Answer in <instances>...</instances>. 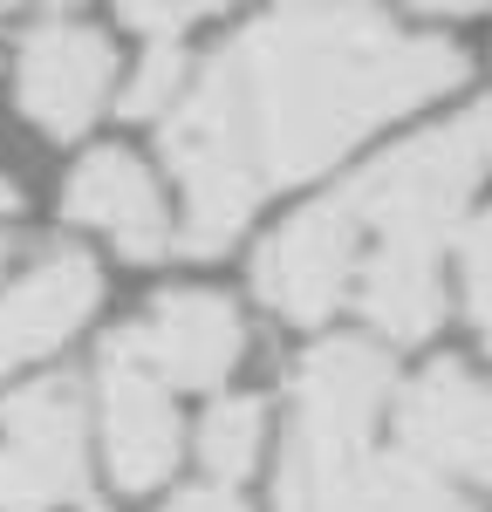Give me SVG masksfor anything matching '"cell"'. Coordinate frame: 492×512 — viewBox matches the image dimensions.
<instances>
[{
	"label": "cell",
	"mask_w": 492,
	"mask_h": 512,
	"mask_svg": "<svg viewBox=\"0 0 492 512\" xmlns=\"http://www.w3.org/2000/svg\"><path fill=\"white\" fill-rule=\"evenodd\" d=\"M465 82L445 35H404L356 7H281L226 41L164 117V164L185 185L178 253H226L274 185H301L376 123Z\"/></svg>",
	"instance_id": "6da1fadb"
},
{
	"label": "cell",
	"mask_w": 492,
	"mask_h": 512,
	"mask_svg": "<svg viewBox=\"0 0 492 512\" xmlns=\"http://www.w3.org/2000/svg\"><path fill=\"white\" fill-rule=\"evenodd\" d=\"M390 355L376 342H322L294 369V431L274 478V512H342L369 465Z\"/></svg>",
	"instance_id": "7a4b0ae2"
},
{
	"label": "cell",
	"mask_w": 492,
	"mask_h": 512,
	"mask_svg": "<svg viewBox=\"0 0 492 512\" xmlns=\"http://www.w3.org/2000/svg\"><path fill=\"white\" fill-rule=\"evenodd\" d=\"M486 171H492V103H479L458 123L369 164L356 185H342V205H349L356 233H369L376 246H404V253L438 260L445 233L465 219Z\"/></svg>",
	"instance_id": "3957f363"
},
{
	"label": "cell",
	"mask_w": 492,
	"mask_h": 512,
	"mask_svg": "<svg viewBox=\"0 0 492 512\" xmlns=\"http://www.w3.org/2000/svg\"><path fill=\"white\" fill-rule=\"evenodd\" d=\"M0 512H103L89 492V431L76 383H28L0 410Z\"/></svg>",
	"instance_id": "277c9868"
},
{
	"label": "cell",
	"mask_w": 492,
	"mask_h": 512,
	"mask_svg": "<svg viewBox=\"0 0 492 512\" xmlns=\"http://www.w3.org/2000/svg\"><path fill=\"white\" fill-rule=\"evenodd\" d=\"M356 260H363V233H356L349 205L335 192L301 205L281 233L260 246L253 287L281 321H328L335 301H349V287H356Z\"/></svg>",
	"instance_id": "5b68a950"
},
{
	"label": "cell",
	"mask_w": 492,
	"mask_h": 512,
	"mask_svg": "<svg viewBox=\"0 0 492 512\" xmlns=\"http://www.w3.org/2000/svg\"><path fill=\"white\" fill-rule=\"evenodd\" d=\"M110 76H117V48L103 28H82V21H41L14 48L21 117L48 137H82L110 103Z\"/></svg>",
	"instance_id": "8992f818"
},
{
	"label": "cell",
	"mask_w": 492,
	"mask_h": 512,
	"mask_svg": "<svg viewBox=\"0 0 492 512\" xmlns=\"http://www.w3.org/2000/svg\"><path fill=\"white\" fill-rule=\"evenodd\" d=\"M397 451L445 485H492V383L465 362H431L397 403Z\"/></svg>",
	"instance_id": "52a82bcc"
},
{
	"label": "cell",
	"mask_w": 492,
	"mask_h": 512,
	"mask_svg": "<svg viewBox=\"0 0 492 512\" xmlns=\"http://www.w3.org/2000/svg\"><path fill=\"white\" fill-rule=\"evenodd\" d=\"M123 349L137 355L164 390H212L233 376V362L246 349V328L240 315L219 301V294H164L144 321L117 328Z\"/></svg>",
	"instance_id": "ba28073f"
},
{
	"label": "cell",
	"mask_w": 492,
	"mask_h": 512,
	"mask_svg": "<svg viewBox=\"0 0 492 512\" xmlns=\"http://www.w3.org/2000/svg\"><path fill=\"white\" fill-rule=\"evenodd\" d=\"M103 451H110V478L123 492H151L178 465V417L164 383L110 335L103 349Z\"/></svg>",
	"instance_id": "9c48e42d"
},
{
	"label": "cell",
	"mask_w": 492,
	"mask_h": 512,
	"mask_svg": "<svg viewBox=\"0 0 492 512\" xmlns=\"http://www.w3.org/2000/svg\"><path fill=\"white\" fill-rule=\"evenodd\" d=\"M96 301H103V280H96V260L82 253H48L35 274H21L0 294V376L62 349L96 315Z\"/></svg>",
	"instance_id": "30bf717a"
},
{
	"label": "cell",
	"mask_w": 492,
	"mask_h": 512,
	"mask_svg": "<svg viewBox=\"0 0 492 512\" xmlns=\"http://www.w3.org/2000/svg\"><path fill=\"white\" fill-rule=\"evenodd\" d=\"M69 219L76 226H96L103 239H117L130 260H158L171 253V212L158 198V178L130 151H89L69 178Z\"/></svg>",
	"instance_id": "8fae6325"
},
{
	"label": "cell",
	"mask_w": 492,
	"mask_h": 512,
	"mask_svg": "<svg viewBox=\"0 0 492 512\" xmlns=\"http://www.w3.org/2000/svg\"><path fill=\"white\" fill-rule=\"evenodd\" d=\"M363 315L390 335V342H417L445 315V287H438V260L431 253H404V246H369L356 260V287Z\"/></svg>",
	"instance_id": "7c38bea8"
},
{
	"label": "cell",
	"mask_w": 492,
	"mask_h": 512,
	"mask_svg": "<svg viewBox=\"0 0 492 512\" xmlns=\"http://www.w3.org/2000/svg\"><path fill=\"white\" fill-rule=\"evenodd\" d=\"M342 512H479V506L458 485H445L438 472H424L417 458H404V451H390V458L369 451V465Z\"/></svg>",
	"instance_id": "4fadbf2b"
},
{
	"label": "cell",
	"mask_w": 492,
	"mask_h": 512,
	"mask_svg": "<svg viewBox=\"0 0 492 512\" xmlns=\"http://www.w3.org/2000/svg\"><path fill=\"white\" fill-rule=\"evenodd\" d=\"M260 444H267V417H260V403H253V396H233V403H219V410L205 417L199 458H205V472L219 478V485H233V478L253 472Z\"/></svg>",
	"instance_id": "5bb4252c"
},
{
	"label": "cell",
	"mask_w": 492,
	"mask_h": 512,
	"mask_svg": "<svg viewBox=\"0 0 492 512\" xmlns=\"http://www.w3.org/2000/svg\"><path fill=\"white\" fill-rule=\"evenodd\" d=\"M185 82H192V62L178 55V41H151V55L137 62V76L123 89V117H171Z\"/></svg>",
	"instance_id": "9a60e30c"
},
{
	"label": "cell",
	"mask_w": 492,
	"mask_h": 512,
	"mask_svg": "<svg viewBox=\"0 0 492 512\" xmlns=\"http://www.w3.org/2000/svg\"><path fill=\"white\" fill-rule=\"evenodd\" d=\"M465 301H472L479 335L492 342V212L472 219V233H465Z\"/></svg>",
	"instance_id": "2e32d148"
},
{
	"label": "cell",
	"mask_w": 492,
	"mask_h": 512,
	"mask_svg": "<svg viewBox=\"0 0 492 512\" xmlns=\"http://www.w3.org/2000/svg\"><path fill=\"white\" fill-rule=\"evenodd\" d=\"M123 21L144 28L151 41H178L192 21H199V7H123Z\"/></svg>",
	"instance_id": "e0dca14e"
},
{
	"label": "cell",
	"mask_w": 492,
	"mask_h": 512,
	"mask_svg": "<svg viewBox=\"0 0 492 512\" xmlns=\"http://www.w3.org/2000/svg\"><path fill=\"white\" fill-rule=\"evenodd\" d=\"M164 512H246V506L233 499V485H199V492H178Z\"/></svg>",
	"instance_id": "ac0fdd59"
},
{
	"label": "cell",
	"mask_w": 492,
	"mask_h": 512,
	"mask_svg": "<svg viewBox=\"0 0 492 512\" xmlns=\"http://www.w3.org/2000/svg\"><path fill=\"white\" fill-rule=\"evenodd\" d=\"M14 198H21V192H14V178L0 171V212H14Z\"/></svg>",
	"instance_id": "d6986e66"
},
{
	"label": "cell",
	"mask_w": 492,
	"mask_h": 512,
	"mask_svg": "<svg viewBox=\"0 0 492 512\" xmlns=\"http://www.w3.org/2000/svg\"><path fill=\"white\" fill-rule=\"evenodd\" d=\"M0 260H7V253H0Z\"/></svg>",
	"instance_id": "ffe728a7"
}]
</instances>
